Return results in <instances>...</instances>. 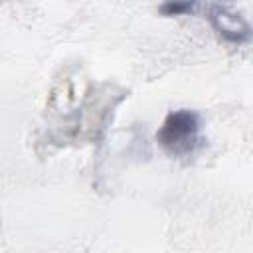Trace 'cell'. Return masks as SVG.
<instances>
[{
  "label": "cell",
  "mask_w": 253,
  "mask_h": 253,
  "mask_svg": "<svg viewBox=\"0 0 253 253\" xmlns=\"http://www.w3.org/2000/svg\"><path fill=\"white\" fill-rule=\"evenodd\" d=\"M194 8V4H190V2H184V4H180V2H166V4H162L160 6V12H164V14H182V12H188V10H192Z\"/></svg>",
  "instance_id": "3957f363"
},
{
  "label": "cell",
  "mask_w": 253,
  "mask_h": 253,
  "mask_svg": "<svg viewBox=\"0 0 253 253\" xmlns=\"http://www.w3.org/2000/svg\"><path fill=\"white\" fill-rule=\"evenodd\" d=\"M200 134V115L190 109L170 111L156 132L158 144L170 156L190 154L198 146Z\"/></svg>",
  "instance_id": "6da1fadb"
},
{
  "label": "cell",
  "mask_w": 253,
  "mask_h": 253,
  "mask_svg": "<svg viewBox=\"0 0 253 253\" xmlns=\"http://www.w3.org/2000/svg\"><path fill=\"white\" fill-rule=\"evenodd\" d=\"M210 20H211L213 28H215L223 38H227L229 42H243V40L249 38V24H247L243 18L231 14V12H229L227 8H223V6H211V16H210Z\"/></svg>",
  "instance_id": "7a4b0ae2"
}]
</instances>
